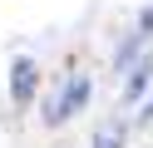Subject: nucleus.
I'll use <instances>...</instances> for the list:
<instances>
[{
	"mask_svg": "<svg viewBox=\"0 0 153 148\" xmlns=\"http://www.w3.org/2000/svg\"><path fill=\"white\" fill-rule=\"evenodd\" d=\"M10 89H15V99H30V94H35V64H30V59H20V64H15Z\"/></svg>",
	"mask_w": 153,
	"mask_h": 148,
	"instance_id": "obj_1",
	"label": "nucleus"
},
{
	"mask_svg": "<svg viewBox=\"0 0 153 148\" xmlns=\"http://www.w3.org/2000/svg\"><path fill=\"white\" fill-rule=\"evenodd\" d=\"M84 94H89V84H84V79H74V84H69V94H64V104H59V109H54V114H50V118H54V123H59V118H69V114H74V109H79V104H84Z\"/></svg>",
	"mask_w": 153,
	"mask_h": 148,
	"instance_id": "obj_2",
	"label": "nucleus"
}]
</instances>
